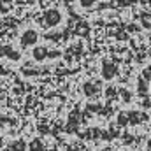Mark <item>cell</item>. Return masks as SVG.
Masks as SVG:
<instances>
[{
  "label": "cell",
  "instance_id": "cell-11",
  "mask_svg": "<svg viewBox=\"0 0 151 151\" xmlns=\"http://www.w3.org/2000/svg\"><path fill=\"white\" fill-rule=\"evenodd\" d=\"M76 32H77V34H84V32H88V27H77Z\"/></svg>",
  "mask_w": 151,
  "mask_h": 151
},
{
  "label": "cell",
  "instance_id": "cell-10",
  "mask_svg": "<svg viewBox=\"0 0 151 151\" xmlns=\"http://www.w3.org/2000/svg\"><path fill=\"white\" fill-rule=\"evenodd\" d=\"M93 2H95V0H81V5H83V7H90Z\"/></svg>",
  "mask_w": 151,
  "mask_h": 151
},
{
  "label": "cell",
  "instance_id": "cell-3",
  "mask_svg": "<svg viewBox=\"0 0 151 151\" xmlns=\"http://www.w3.org/2000/svg\"><path fill=\"white\" fill-rule=\"evenodd\" d=\"M116 72H118L116 65H113L111 62H104V65H102V76H104L106 79H113Z\"/></svg>",
  "mask_w": 151,
  "mask_h": 151
},
{
  "label": "cell",
  "instance_id": "cell-12",
  "mask_svg": "<svg viewBox=\"0 0 151 151\" xmlns=\"http://www.w3.org/2000/svg\"><path fill=\"white\" fill-rule=\"evenodd\" d=\"M121 95H123V99H125V100H127V102H128V100H130V93H128V91H127V90H121Z\"/></svg>",
  "mask_w": 151,
  "mask_h": 151
},
{
  "label": "cell",
  "instance_id": "cell-9",
  "mask_svg": "<svg viewBox=\"0 0 151 151\" xmlns=\"http://www.w3.org/2000/svg\"><path fill=\"white\" fill-rule=\"evenodd\" d=\"M118 123H119V125H127V123H128V118H127V114H119V118H118Z\"/></svg>",
  "mask_w": 151,
  "mask_h": 151
},
{
  "label": "cell",
  "instance_id": "cell-4",
  "mask_svg": "<svg viewBox=\"0 0 151 151\" xmlns=\"http://www.w3.org/2000/svg\"><path fill=\"white\" fill-rule=\"evenodd\" d=\"M46 56H47L46 47H35V49H34V58H35V60H39V62H40V60H44Z\"/></svg>",
  "mask_w": 151,
  "mask_h": 151
},
{
  "label": "cell",
  "instance_id": "cell-6",
  "mask_svg": "<svg viewBox=\"0 0 151 151\" xmlns=\"http://www.w3.org/2000/svg\"><path fill=\"white\" fill-rule=\"evenodd\" d=\"M30 151H42L44 150V144H42V141L40 139H34L32 142H30Z\"/></svg>",
  "mask_w": 151,
  "mask_h": 151
},
{
  "label": "cell",
  "instance_id": "cell-5",
  "mask_svg": "<svg viewBox=\"0 0 151 151\" xmlns=\"http://www.w3.org/2000/svg\"><path fill=\"white\" fill-rule=\"evenodd\" d=\"M11 150L12 151H27V144H25V141H14L12 144H11Z\"/></svg>",
  "mask_w": 151,
  "mask_h": 151
},
{
  "label": "cell",
  "instance_id": "cell-13",
  "mask_svg": "<svg viewBox=\"0 0 151 151\" xmlns=\"http://www.w3.org/2000/svg\"><path fill=\"white\" fill-rule=\"evenodd\" d=\"M102 151H114V150H113V148H104Z\"/></svg>",
  "mask_w": 151,
  "mask_h": 151
},
{
  "label": "cell",
  "instance_id": "cell-7",
  "mask_svg": "<svg viewBox=\"0 0 151 151\" xmlns=\"http://www.w3.org/2000/svg\"><path fill=\"white\" fill-rule=\"evenodd\" d=\"M97 91H99V88H95V86H93L91 83H86V84H84V93H86V95L93 97V95H95Z\"/></svg>",
  "mask_w": 151,
  "mask_h": 151
},
{
  "label": "cell",
  "instance_id": "cell-2",
  "mask_svg": "<svg viewBox=\"0 0 151 151\" xmlns=\"http://www.w3.org/2000/svg\"><path fill=\"white\" fill-rule=\"evenodd\" d=\"M35 40H37V32L35 30H27L23 34V37H21V46L27 47L30 44H35Z\"/></svg>",
  "mask_w": 151,
  "mask_h": 151
},
{
  "label": "cell",
  "instance_id": "cell-1",
  "mask_svg": "<svg viewBox=\"0 0 151 151\" xmlns=\"http://www.w3.org/2000/svg\"><path fill=\"white\" fill-rule=\"evenodd\" d=\"M60 19H62L60 12H58L56 9H49V11H46V14H44L42 27H44V28H46V27H55V25L60 23Z\"/></svg>",
  "mask_w": 151,
  "mask_h": 151
},
{
  "label": "cell",
  "instance_id": "cell-8",
  "mask_svg": "<svg viewBox=\"0 0 151 151\" xmlns=\"http://www.w3.org/2000/svg\"><path fill=\"white\" fill-rule=\"evenodd\" d=\"M139 91L141 93H146L148 91V83H142V79L139 81Z\"/></svg>",
  "mask_w": 151,
  "mask_h": 151
}]
</instances>
